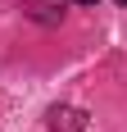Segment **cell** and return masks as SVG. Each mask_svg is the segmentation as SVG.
I'll use <instances>...</instances> for the list:
<instances>
[{
    "label": "cell",
    "instance_id": "1",
    "mask_svg": "<svg viewBox=\"0 0 127 132\" xmlns=\"http://www.w3.org/2000/svg\"><path fill=\"white\" fill-rule=\"evenodd\" d=\"M50 128L55 132H82V114L77 109H50Z\"/></svg>",
    "mask_w": 127,
    "mask_h": 132
},
{
    "label": "cell",
    "instance_id": "2",
    "mask_svg": "<svg viewBox=\"0 0 127 132\" xmlns=\"http://www.w3.org/2000/svg\"><path fill=\"white\" fill-rule=\"evenodd\" d=\"M77 5H95V0H77Z\"/></svg>",
    "mask_w": 127,
    "mask_h": 132
},
{
    "label": "cell",
    "instance_id": "3",
    "mask_svg": "<svg viewBox=\"0 0 127 132\" xmlns=\"http://www.w3.org/2000/svg\"><path fill=\"white\" fill-rule=\"evenodd\" d=\"M118 5H127V0H118Z\"/></svg>",
    "mask_w": 127,
    "mask_h": 132
}]
</instances>
